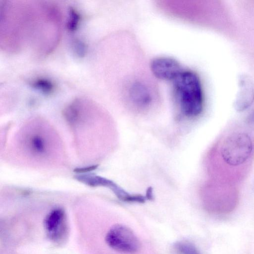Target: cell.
Here are the masks:
<instances>
[{"mask_svg":"<svg viewBox=\"0 0 254 254\" xmlns=\"http://www.w3.org/2000/svg\"><path fill=\"white\" fill-rule=\"evenodd\" d=\"M97 167L96 166H92L88 167L83 168H79L75 170V171L76 172H86L93 170H94Z\"/></svg>","mask_w":254,"mask_h":254,"instance_id":"7c38bea8","label":"cell"},{"mask_svg":"<svg viewBox=\"0 0 254 254\" xmlns=\"http://www.w3.org/2000/svg\"><path fill=\"white\" fill-rule=\"evenodd\" d=\"M32 85L44 93L49 94L54 90V85L49 80L44 79H39L35 80Z\"/></svg>","mask_w":254,"mask_h":254,"instance_id":"9c48e42d","label":"cell"},{"mask_svg":"<svg viewBox=\"0 0 254 254\" xmlns=\"http://www.w3.org/2000/svg\"><path fill=\"white\" fill-rule=\"evenodd\" d=\"M175 247L179 254H200L195 246L190 242H178Z\"/></svg>","mask_w":254,"mask_h":254,"instance_id":"ba28073f","label":"cell"},{"mask_svg":"<svg viewBox=\"0 0 254 254\" xmlns=\"http://www.w3.org/2000/svg\"><path fill=\"white\" fill-rule=\"evenodd\" d=\"M78 13L73 9L70 11V18L68 22V29L71 31L74 30L78 25L79 17Z\"/></svg>","mask_w":254,"mask_h":254,"instance_id":"30bf717a","label":"cell"},{"mask_svg":"<svg viewBox=\"0 0 254 254\" xmlns=\"http://www.w3.org/2000/svg\"><path fill=\"white\" fill-rule=\"evenodd\" d=\"M48 238L52 242L60 244L65 241L68 233V226L64 211L60 208L51 210L44 220Z\"/></svg>","mask_w":254,"mask_h":254,"instance_id":"277c9868","label":"cell"},{"mask_svg":"<svg viewBox=\"0 0 254 254\" xmlns=\"http://www.w3.org/2000/svg\"><path fill=\"white\" fill-rule=\"evenodd\" d=\"M130 100L136 106L145 108L152 100V94L147 86L140 82L133 84L129 91Z\"/></svg>","mask_w":254,"mask_h":254,"instance_id":"52a82bcc","label":"cell"},{"mask_svg":"<svg viewBox=\"0 0 254 254\" xmlns=\"http://www.w3.org/2000/svg\"><path fill=\"white\" fill-rule=\"evenodd\" d=\"M254 146L253 139L248 133L242 131L232 133L223 141L221 156L227 165L238 166L249 159L253 154Z\"/></svg>","mask_w":254,"mask_h":254,"instance_id":"7a4b0ae2","label":"cell"},{"mask_svg":"<svg viewBox=\"0 0 254 254\" xmlns=\"http://www.w3.org/2000/svg\"><path fill=\"white\" fill-rule=\"evenodd\" d=\"M151 68L158 78L173 80L183 70L180 64L169 58H158L152 61Z\"/></svg>","mask_w":254,"mask_h":254,"instance_id":"5b68a950","label":"cell"},{"mask_svg":"<svg viewBox=\"0 0 254 254\" xmlns=\"http://www.w3.org/2000/svg\"><path fill=\"white\" fill-rule=\"evenodd\" d=\"M173 81L174 94L182 113L188 117L201 114L203 94L198 76L192 71L183 69Z\"/></svg>","mask_w":254,"mask_h":254,"instance_id":"6da1fadb","label":"cell"},{"mask_svg":"<svg viewBox=\"0 0 254 254\" xmlns=\"http://www.w3.org/2000/svg\"><path fill=\"white\" fill-rule=\"evenodd\" d=\"M24 146L33 156L44 157L48 154L49 142L48 138L39 130L30 132L25 137Z\"/></svg>","mask_w":254,"mask_h":254,"instance_id":"8992f818","label":"cell"},{"mask_svg":"<svg viewBox=\"0 0 254 254\" xmlns=\"http://www.w3.org/2000/svg\"><path fill=\"white\" fill-rule=\"evenodd\" d=\"M74 45L75 51L77 54L81 56L83 55L85 49L83 44L79 41H77L75 42Z\"/></svg>","mask_w":254,"mask_h":254,"instance_id":"8fae6325","label":"cell"},{"mask_svg":"<svg viewBox=\"0 0 254 254\" xmlns=\"http://www.w3.org/2000/svg\"><path fill=\"white\" fill-rule=\"evenodd\" d=\"M105 241L112 249L124 253L134 254L140 248V243L133 231L123 224L113 225L105 236Z\"/></svg>","mask_w":254,"mask_h":254,"instance_id":"3957f363","label":"cell"}]
</instances>
